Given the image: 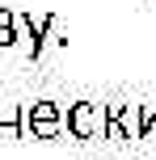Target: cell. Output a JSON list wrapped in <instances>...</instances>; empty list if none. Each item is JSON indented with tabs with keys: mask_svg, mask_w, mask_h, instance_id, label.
Wrapping results in <instances>:
<instances>
[{
	"mask_svg": "<svg viewBox=\"0 0 156 160\" xmlns=\"http://www.w3.org/2000/svg\"><path fill=\"white\" fill-rule=\"evenodd\" d=\"M63 122H68V135L72 139H97V135H106V105L76 101V105H68Z\"/></svg>",
	"mask_w": 156,
	"mask_h": 160,
	"instance_id": "6da1fadb",
	"label": "cell"
},
{
	"mask_svg": "<svg viewBox=\"0 0 156 160\" xmlns=\"http://www.w3.org/2000/svg\"><path fill=\"white\" fill-rule=\"evenodd\" d=\"M63 110H59L55 101H34L25 105V131H30L34 139H55L59 131H63Z\"/></svg>",
	"mask_w": 156,
	"mask_h": 160,
	"instance_id": "7a4b0ae2",
	"label": "cell"
},
{
	"mask_svg": "<svg viewBox=\"0 0 156 160\" xmlns=\"http://www.w3.org/2000/svg\"><path fill=\"white\" fill-rule=\"evenodd\" d=\"M21 127H25V110H21V105H0V135L13 139Z\"/></svg>",
	"mask_w": 156,
	"mask_h": 160,
	"instance_id": "3957f363",
	"label": "cell"
},
{
	"mask_svg": "<svg viewBox=\"0 0 156 160\" xmlns=\"http://www.w3.org/2000/svg\"><path fill=\"white\" fill-rule=\"evenodd\" d=\"M0 47H17V13L0 4Z\"/></svg>",
	"mask_w": 156,
	"mask_h": 160,
	"instance_id": "277c9868",
	"label": "cell"
},
{
	"mask_svg": "<svg viewBox=\"0 0 156 160\" xmlns=\"http://www.w3.org/2000/svg\"><path fill=\"white\" fill-rule=\"evenodd\" d=\"M143 139H156V105H143Z\"/></svg>",
	"mask_w": 156,
	"mask_h": 160,
	"instance_id": "5b68a950",
	"label": "cell"
}]
</instances>
